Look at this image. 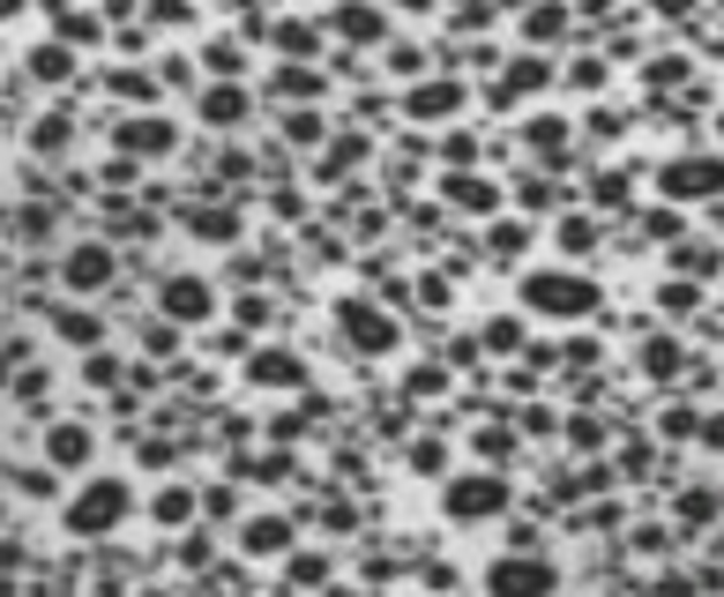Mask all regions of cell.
Returning <instances> with one entry per match:
<instances>
[{
    "instance_id": "1",
    "label": "cell",
    "mask_w": 724,
    "mask_h": 597,
    "mask_svg": "<svg viewBox=\"0 0 724 597\" xmlns=\"http://www.w3.org/2000/svg\"><path fill=\"white\" fill-rule=\"evenodd\" d=\"M120 515V485H97L90 501H75V530H97V523H113Z\"/></svg>"
}]
</instances>
